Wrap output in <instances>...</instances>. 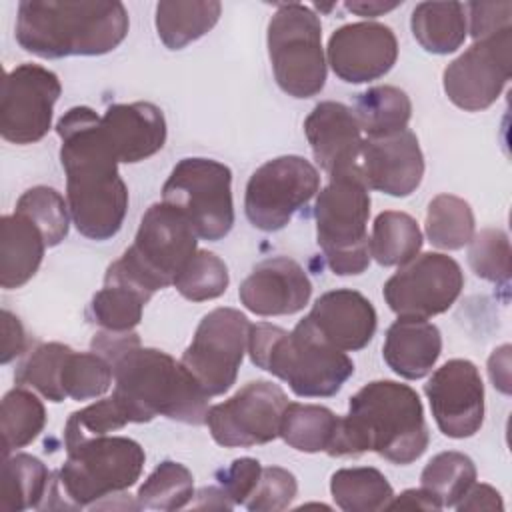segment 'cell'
<instances>
[{
	"label": "cell",
	"instance_id": "obj_1",
	"mask_svg": "<svg viewBox=\"0 0 512 512\" xmlns=\"http://www.w3.org/2000/svg\"><path fill=\"white\" fill-rule=\"evenodd\" d=\"M62 140L66 200L76 230L96 242L110 240L124 224L128 188L118 174L100 116L88 106L70 108L56 124Z\"/></svg>",
	"mask_w": 512,
	"mask_h": 512
},
{
	"label": "cell",
	"instance_id": "obj_2",
	"mask_svg": "<svg viewBox=\"0 0 512 512\" xmlns=\"http://www.w3.org/2000/svg\"><path fill=\"white\" fill-rule=\"evenodd\" d=\"M430 442L420 396L406 384L374 380L348 402V414L338 416L326 452L334 458L376 452L392 464H412Z\"/></svg>",
	"mask_w": 512,
	"mask_h": 512
},
{
	"label": "cell",
	"instance_id": "obj_3",
	"mask_svg": "<svg viewBox=\"0 0 512 512\" xmlns=\"http://www.w3.org/2000/svg\"><path fill=\"white\" fill-rule=\"evenodd\" d=\"M128 10L118 0H24L16 42L40 58L100 56L128 34Z\"/></svg>",
	"mask_w": 512,
	"mask_h": 512
},
{
	"label": "cell",
	"instance_id": "obj_4",
	"mask_svg": "<svg viewBox=\"0 0 512 512\" xmlns=\"http://www.w3.org/2000/svg\"><path fill=\"white\" fill-rule=\"evenodd\" d=\"M110 366L114 374L112 396L128 422L144 424L156 416L192 426L206 422L210 396L170 354L136 342Z\"/></svg>",
	"mask_w": 512,
	"mask_h": 512
},
{
	"label": "cell",
	"instance_id": "obj_5",
	"mask_svg": "<svg viewBox=\"0 0 512 512\" xmlns=\"http://www.w3.org/2000/svg\"><path fill=\"white\" fill-rule=\"evenodd\" d=\"M248 354L302 398L334 396L354 374L350 356L316 336L304 318L290 332L268 322L252 324Z\"/></svg>",
	"mask_w": 512,
	"mask_h": 512
},
{
	"label": "cell",
	"instance_id": "obj_6",
	"mask_svg": "<svg viewBox=\"0 0 512 512\" xmlns=\"http://www.w3.org/2000/svg\"><path fill=\"white\" fill-rule=\"evenodd\" d=\"M196 250L198 236L190 222L166 202H156L144 212L132 246L108 266L104 282L128 286L148 302L174 284Z\"/></svg>",
	"mask_w": 512,
	"mask_h": 512
},
{
	"label": "cell",
	"instance_id": "obj_7",
	"mask_svg": "<svg viewBox=\"0 0 512 512\" xmlns=\"http://www.w3.org/2000/svg\"><path fill=\"white\" fill-rule=\"evenodd\" d=\"M68 456L52 478L48 508H88L102 498L134 486L142 474L144 448L126 436H98L66 450ZM48 500V498H46Z\"/></svg>",
	"mask_w": 512,
	"mask_h": 512
},
{
	"label": "cell",
	"instance_id": "obj_8",
	"mask_svg": "<svg viewBox=\"0 0 512 512\" xmlns=\"http://www.w3.org/2000/svg\"><path fill=\"white\" fill-rule=\"evenodd\" d=\"M370 192L360 174L332 176L318 192L316 240L326 264L338 276L362 274L370 264L368 224Z\"/></svg>",
	"mask_w": 512,
	"mask_h": 512
},
{
	"label": "cell",
	"instance_id": "obj_9",
	"mask_svg": "<svg viewBox=\"0 0 512 512\" xmlns=\"http://www.w3.org/2000/svg\"><path fill=\"white\" fill-rule=\"evenodd\" d=\"M268 56L278 86L294 98L316 96L326 82L322 24L312 8L290 2L268 22Z\"/></svg>",
	"mask_w": 512,
	"mask_h": 512
},
{
	"label": "cell",
	"instance_id": "obj_10",
	"mask_svg": "<svg viewBox=\"0 0 512 512\" xmlns=\"http://www.w3.org/2000/svg\"><path fill=\"white\" fill-rule=\"evenodd\" d=\"M162 202L176 208L198 238L222 240L234 226L232 172L212 158H182L162 186Z\"/></svg>",
	"mask_w": 512,
	"mask_h": 512
},
{
	"label": "cell",
	"instance_id": "obj_11",
	"mask_svg": "<svg viewBox=\"0 0 512 512\" xmlns=\"http://www.w3.org/2000/svg\"><path fill=\"white\" fill-rule=\"evenodd\" d=\"M320 190V174L302 156H278L264 162L250 176L244 194V212L262 232L282 230Z\"/></svg>",
	"mask_w": 512,
	"mask_h": 512
},
{
	"label": "cell",
	"instance_id": "obj_12",
	"mask_svg": "<svg viewBox=\"0 0 512 512\" xmlns=\"http://www.w3.org/2000/svg\"><path fill=\"white\" fill-rule=\"evenodd\" d=\"M250 326L236 308H214L200 320L180 362L210 398L228 392L236 382Z\"/></svg>",
	"mask_w": 512,
	"mask_h": 512
},
{
	"label": "cell",
	"instance_id": "obj_13",
	"mask_svg": "<svg viewBox=\"0 0 512 512\" xmlns=\"http://www.w3.org/2000/svg\"><path fill=\"white\" fill-rule=\"evenodd\" d=\"M286 406V392L278 384L252 380L228 400L210 406L204 424L224 448L260 446L280 436Z\"/></svg>",
	"mask_w": 512,
	"mask_h": 512
},
{
	"label": "cell",
	"instance_id": "obj_14",
	"mask_svg": "<svg viewBox=\"0 0 512 512\" xmlns=\"http://www.w3.org/2000/svg\"><path fill=\"white\" fill-rule=\"evenodd\" d=\"M464 288L460 264L440 252H426L402 264L384 284V300L398 316L432 318L446 312Z\"/></svg>",
	"mask_w": 512,
	"mask_h": 512
},
{
	"label": "cell",
	"instance_id": "obj_15",
	"mask_svg": "<svg viewBox=\"0 0 512 512\" xmlns=\"http://www.w3.org/2000/svg\"><path fill=\"white\" fill-rule=\"evenodd\" d=\"M512 74V28L494 36L474 40L442 76L450 102L466 112L492 106Z\"/></svg>",
	"mask_w": 512,
	"mask_h": 512
},
{
	"label": "cell",
	"instance_id": "obj_16",
	"mask_svg": "<svg viewBox=\"0 0 512 512\" xmlns=\"http://www.w3.org/2000/svg\"><path fill=\"white\" fill-rule=\"evenodd\" d=\"M62 92L58 76L32 62L10 70L2 86L0 134L12 144H34L52 126L54 104Z\"/></svg>",
	"mask_w": 512,
	"mask_h": 512
},
{
	"label": "cell",
	"instance_id": "obj_17",
	"mask_svg": "<svg viewBox=\"0 0 512 512\" xmlns=\"http://www.w3.org/2000/svg\"><path fill=\"white\" fill-rule=\"evenodd\" d=\"M438 430L448 438L474 436L484 422V384L470 360L442 364L424 384Z\"/></svg>",
	"mask_w": 512,
	"mask_h": 512
},
{
	"label": "cell",
	"instance_id": "obj_18",
	"mask_svg": "<svg viewBox=\"0 0 512 512\" xmlns=\"http://www.w3.org/2000/svg\"><path fill=\"white\" fill-rule=\"evenodd\" d=\"M398 58V40L390 26L380 22L344 24L328 40L332 72L350 84L382 78Z\"/></svg>",
	"mask_w": 512,
	"mask_h": 512
},
{
	"label": "cell",
	"instance_id": "obj_19",
	"mask_svg": "<svg viewBox=\"0 0 512 512\" xmlns=\"http://www.w3.org/2000/svg\"><path fill=\"white\" fill-rule=\"evenodd\" d=\"M358 170L368 190L396 198L410 196L424 176V156L416 134L406 128L390 136L364 138Z\"/></svg>",
	"mask_w": 512,
	"mask_h": 512
},
{
	"label": "cell",
	"instance_id": "obj_20",
	"mask_svg": "<svg viewBox=\"0 0 512 512\" xmlns=\"http://www.w3.org/2000/svg\"><path fill=\"white\" fill-rule=\"evenodd\" d=\"M304 134L316 162L330 178L360 174L358 164L364 138L354 112L346 104L334 100L316 104L304 120Z\"/></svg>",
	"mask_w": 512,
	"mask_h": 512
},
{
	"label": "cell",
	"instance_id": "obj_21",
	"mask_svg": "<svg viewBox=\"0 0 512 512\" xmlns=\"http://www.w3.org/2000/svg\"><path fill=\"white\" fill-rule=\"evenodd\" d=\"M246 310L258 316H288L300 312L310 296L312 282L304 268L288 258H266L252 268L238 290Z\"/></svg>",
	"mask_w": 512,
	"mask_h": 512
},
{
	"label": "cell",
	"instance_id": "obj_22",
	"mask_svg": "<svg viewBox=\"0 0 512 512\" xmlns=\"http://www.w3.org/2000/svg\"><path fill=\"white\" fill-rule=\"evenodd\" d=\"M304 322L330 346L342 352H356L372 340L378 316L364 294L352 288H338L322 294L304 316Z\"/></svg>",
	"mask_w": 512,
	"mask_h": 512
},
{
	"label": "cell",
	"instance_id": "obj_23",
	"mask_svg": "<svg viewBox=\"0 0 512 512\" xmlns=\"http://www.w3.org/2000/svg\"><path fill=\"white\" fill-rule=\"evenodd\" d=\"M104 138L118 162L136 164L166 142V120L162 110L152 102L112 104L100 116Z\"/></svg>",
	"mask_w": 512,
	"mask_h": 512
},
{
	"label": "cell",
	"instance_id": "obj_24",
	"mask_svg": "<svg viewBox=\"0 0 512 512\" xmlns=\"http://www.w3.org/2000/svg\"><path fill=\"white\" fill-rule=\"evenodd\" d=\"M440 352V330L424 318L398 316L386 330L382 346L384 362L406 380L424 378L434 368Z\"/></svg>",
	"mask_w": 512,
	"mask_h": 512
},
{
	"label": "cell",
	"instance_id": "obj_25",
	"mask_svg": "<svg viewBox=\"0 0 512 512\" xmlns=\"http://www.w3.org/2000/svg\"><path fill=\"white\" fill-rule=\"evenodd\" d=\"M46 250L42 232L22 214H6L0 220V286L14 290L24 286L40 268Z\"/></svg>",
	"mask_w": 512,
	"mask_h": 512
},
{
	"label": "cell",
	"instance_id": "obj_26",
	"mask_svg": "<svg viewBox=\"0 0 512 512\" xmlns=\"http://www.w3.org/2000/svg\"><path fill=\"white\" fill-rule=\"evenodd\" d=\"M410 28L426 52H456L468 34L466 8L460 2H420L412 10Z\"/></svg>",
	"mask_w": 512,
	"mask_h": 512
},
{
	"label": "cell",
	"instance_id": "obj_27",
	"mask_svg": "<svg viewBox=\"0 0 512 512\" xmlns=\"http://www.w3.org/2000/svg\"><path fill=\"white\" fill-rule=\"evenodd\" d=\"M52 488V474L42 460L32 454L18 452L4 456L0 482V508L22 512L42 508Z\"/></svg>",
	"mask_w": 512,
	"mask_h": 512
},
{
	"label": "cell",
	"instance_id": "obj_28",
	"mask_svg": "<svg viewBox=\"0 0 512 512\" xmlns=\"http://www.w3.org/2000/svg\"><path fill=\"white\" fill-rule=\"evenodd\" d=\"M350 110L366 138H380L408 128L412 102L404 90L384 84L356 94Z\"/></svg>",
	"mask_w": 512,
	"mask_h": 512
},
{
	"label": "cell",
	"instance_id": "obj_29",
	"mask_svg": "<svg viewBox=\"0 0 512 512\" xmlns=\"http://www.w3.org/2000/svg\"><path fill=\"white\" fill-rule=\"evenodd\" d=\"M222 12L216 0L192 2H158L156 4V32L162 44L170 50H180L198 40L214 28Z\"/></svg>",
	"mask_w": 512,
	"mask_h": 512
},
{
	"label": "cell",
	"instance_id": "obj_30",
	"mask_svg": "<svg viewBox=\"0 0 512 512\" xmlns=\"http://www.w3.org/2000/svg\"><path fill=\"white\" fill-rule=\"evenodd\" d=\"M368 248L380 266H402L416 258L422 248L420 226L406 212L384 210L372 224Z\"/></svg>",
	"mask_w": 512,
	"mask_h": 512
},
{
	"label": "cell",
	"instance_id": "obj_31",
	"mask_svg": "<svg viewBox=\"0 0 512 512\" xmlns=\"http://www.w3.org/2000/svg\"><path fill=\"white\" fill-rule=\"evenodd\" d=\"M330 492L346 512H376L388 508L394 490L386 476L370 466L340 468L330 478Z\"/></svg>",
	"mask_w": 512,
	"mask_h": 512
},
{
	"label": "cell",
	"instance_id": "obj_32",
	"mask_svg": "<svg viewBox=\"0 0 512 512\" xmlns=\"http://www.w3.org/2000/svg\"><path fill=\"white\" fill-rule=\"evenodd\" d=\"M336 422L338 416L326 406L288 402L280 422V438L298 452H326Z\"/></svg>",
	"mask_w": 512,
	"mask_h": 512
},
{
	"label": "cell",
	"instance_id": "obj_33",
	"mask_svg": "<svg viewBox=\"0 0 512 512\" xmlns=\"http://www.w3.org/2000/svg\"><path fill=\"white\" fill-rule=\"evenodd\" d=\"M44 426L46 410L36 394L24 386H16L4 394L0 412L4 456H10L14 450L34 442Z\"/></svg>",
	"mask_w": 512,
	"mask_h": 512
},
{
	"label": "cell",
	"instance_id": "obj_34",
	"mask_svg": "<svg viewBox=\"0 0 512 512\" xmlns=\"http://www.w3.org/2000/svg\"><path fill=\"white\" fill-rule=\"evenodd\" d=\"M474 212L464 198L438 194L426 210V236L442 250H460L474 236Z\"/></svg>",
	"mask_w": 512,
	"mask_h": 512
},
{
	"label": "cell",
	"instance_id": "obj_35",
	"mask_svg": "<svg viewBox=\"0 0 512 512\" xmlns=\"http://www.w3.org/2000/svg\"><path fill=\"white\" fill-rule=\"evenodd\" d=\"M72 348L62 342H44L26 352L14 370L16 386L32 388L50 402L66 398L62 390V366Z\"/></svg>",
	"mask_w": 512,
	"mask_h": 512
},
{
	"label": "cell",
	"instance_id": "obj_36",
	"mask_svg": "<svg viewBox=\"0 0 512 512\" xmlns=\"http://www.w3.org/2000/svg\"><path fill=\"white\" fill-rule=\"evenodd\" d=\"M194 496L192 472L180 462L164 460L138 488L136 508L172 512L188 506Z\"/></svg>",
	"mask_w": 512,
	"mask_h": 512
},
{
	"label": "cell",
	"instance_id": "obj_37",
	"mask_svg": "<svg viewBox=\"0 0 512 512\" xmlns=\"http://www.w3.org/2000/svg\"><path fill=\"white\" fill-rule=\"evenodd\" d=\"M476 482V466L462 452L436 454L420 474V488L428 490L442 508L456 506Z\"/></svg>",
	"mask_w": 512,
	"mask_h": 512
},
{
	"label": "cell",
	"instance_id": "obj_38",
	"mask_svg": "<svg viewBox=\"0 0 512 512\" xmlns=\"http://www.w3.org/2000/svg\"><path fill=\"white\" fill-rule=\"evenodd\" d=\"M18 214L26 216L44 236L46 246H58L70 228V208L64 196L50 186L28 188L16 202Z\"/></svg>",
	"mask_w": 512,
	"mask_h": 512
},
{
	"label": "cell",
	"instance_id": "obj_39",
	"mask_svg": "<svg viewBox=\"0 0 512 512\" xmlns=\"http://www.w3.org/2000/svg\"><path fill=\"white\" fill-rule=\"evenodd\" d=\"M144 306L146 300L132 288L104 282L88 304V320L102 330L128 332L140 324Z\"/></svg>",
	"mask_w": 512,
	"mask_h": 512
},
{
	"label": "cell",
	"instance_id": "obj_40",
	"mask_svg": "<svg viewBox=\"0 0 512 512\" xmlns=\"http://www.w3.org/2000/svg\"><path fill=\"white\" fill-rule=\"evenodd\" d=\"M114 380L112 366L96 352L70 350L62 366V390L72 400H94L106 394Z\"/></svg>",
	"mask_w": 512,
	"mask_h": 512
},
{
	"label": "cell",
	"instance_id": "obj_41",
	"mask_svg": "<svg viewBox=\"0 0 512 512\" xmlns=\"http://www.w3.org/2000/svg\"><path fill=\"white\" fill-rule=\"evenodd\" d=\"M230 276L224 260L208 250H196L174 280V288L192 302L214 300L228 288Z\"/></svg>",
	"mask_w": 512,
	"mask_h": 512
},
{
	"label": "cell",
	"instance_id": "obj_42",
	"mask_svg": "<svg viewBox=\"0 0 512 512\" xmlns=\"http://www.w3.org/2000/svg\"><path fill=\"white\" fill-rule=\"evenodd\" d=\"M468 264L472 272L492 284L508 286L510 280V240L500 228H484L468 242Z\"/></svg>",
	"mask_w": 512,
	"mask_h": 512
},
{
	"label": "cell",
	"instance_id": "obj_43",
	"mask_svg": "<svg viewBox=\"0 0 512 512\" xmlns=\"http://www.w3.org/2000/svg\"><path fill=\"white\" fill-rule=\"evenodd\" d=\"M126 424H128V418L120 408V404L114 400V396L102 398L70 414L64 426V446L68 450L90 438L106 436L108 432L120 430Z\"/></svg>",
	"mask_w": 512,
	"mask_h": 512
},
{
	"label": "cell",
	"instance_id": "obj_44",
	"mask_svg": "<svg viewBox=\"0 0 512 512\" xmlns=\"http://www.w3.org/2000/svg\"><path fill=\"white\" fill-rule=\"evenodd\" d=\"M298 482L292 472L280 466L262 468L260 478L244 506L250 512H278L290 506L296 498Z\"/></svg>",
	"mask_w": 512,
	"mask_h": 512
},
{
	"label": "cell",
	"instance_id": "obj_45",
	"mask_svg": "<svg viewBox=\"0 0 512 512\" xmlns=\"http://www.w3.org/2000/svg\"><path fill=\"white\" fill-rule=\"evenodd\" d=\"M260 472H262L260 462L256 458L244 456V458H236L226 470H220L216 480H218V486L230 498V502L236 506L248 500V496L258 484Z\"/></svg>",
	"mask_w": 512,
	"mask_h": 512
},
{
	"label": "cell",
	"instance_id": "obj_46",
	"mask_svg": "<svg viewBox=\"0 0 512 512\" xmlns=\"http://www.w3.org/2000/svg\"><path fill=\"white\" fill-rule=\"evenodd\" d=\"M464 8L468 10L466 18H470V34L474 40L512 28V2H470Z\"/></svg>",
	"mask_w": 512,
	"mask_h": 512
},
{
	"label": "cell",
	"instance_id": "obj_47",
	"mask_svg": "<svg viewBox=\"0 0 512 512\" xmlns=\"http://www.w3.org/2000/svg\"><path fill=\"white\" fill-rule=\"evenodd\" d=\"M28 352V336L22 322L10 310H2V352L0 362L8 364L14 358Z\"/></svg>",
	"mask_w": 512,
	"mask_h": 512
},
{
	"label": "cell",
	"instance_id": "obj_48",
	"mask_svg": "<svg viewBox=\"0 0 512 512\" xmlns=\"http://www.w3.org/2000/svg\"><path fill=\"white\" fill-rule=\"evenodd\" d=\"M454 508H458V510H504V502L496 488H492L490 484L474 482Z\"/></svg>",
	"mask_w": 512,
	"mask_h": 512
},
{
	"label": "cell",
	"instance_id": "obj_49",
	"mask_svg": "<svg viewBox=\"0 0 512 512\" xmlns=\"http://www.w3.org/2000/svg\"><path fill=\"white\" fill-rule=\"evenodd\" d=\"M488 374L502 394H510V346L504 344L496 348L488 358Z\"/></svg>",
	"mask_w": 512,
	"mask_h": 512
},
{
	"label": "cell",
	"instance_id": "obj_50",
	"mask_svg": "<svg viewBox=\"0 0 512 512\" xmlns=\"http://www.w3.org/2000/svg\"><path fill=\"white\" fill-rule=\"evenodd\" d=\"M388 508H420V510H440V502L424 488L404 490L400 496H394Z\"/></svg>",
	"mask_w": 512,
	"mask_h": 512
},
{
	"label": "cell",
	"instance_id": "obj_51",
	"mask_svg": "<svg viewBox=\"0 0 512 512\" xmlns=\"http://www.w3.org/2000/svg\"><path fill=\"white\" fill-rule=\"evenodd\" d=\"M402 2H378V0H360V2H346V8L358 16H364V18H376V16H382L394 8H398Z\"/></svg>",
	"mask_w": 512,
	"mask_h": 512
},
{
	"label": "cell",
	"instance_id": "obj_52",
	"mask_svg": "<svg viewBox=\"0 0 512 512\" xmlns=\"http://www.w3.org/2000/svg\"><path fill=\"white\" fill-rule=\"evenodd\" d=\"M196 496H198V502L194 504V508H232L234 506L220 486L202 488Z\"/></svg>",
	"mask_w": 512,
	"mask_h": 512
}]
</instances>
